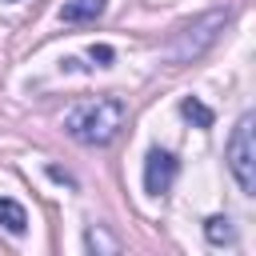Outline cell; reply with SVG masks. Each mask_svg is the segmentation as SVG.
I'll list each match as a JSON object with an SVG mask.
<instances>
[{
	"label": "cell",
	"mask_w": 256,
	"mask_h": 256,
	"mask_svg": "<svg viewBox=\"0 0 256 256\" xmlns=\"http://www.w3.org/2000/svg\"><path fill=\"white\" fill-rule=\"evenodd\" d=\"M104 8H108V0H64L56 16L64 24H92L104 16Z\"/></svg>",
	"instance_id": "5b68a950"
},
{
	"label": "cell",
	"mask_w": 256,
	"mask_h": 256,
	"mask_svg": "<svg viewBox=\"0 0 256 256\" xmlns=\"http://www.w3.org/2000/svg\"><path fill=\"white\" fill-rule=\"evenodd\" d=\"M88 56H92V60L104 68V64H112V56H116V52H112L108 44H92V48H88Z\"/></svg>",
	"instance_id": "30bf717a"
},
{
	"label": "cell",
	"mask_w": 256,
	"mask_h": 256,
	"mask_svg": "<svg viewBox=\"0 0 256 256\" xmlns=\"http://www.w3.org/2000/svg\"><path fill=\"white\" fill-rule=\"evenodd\" d=\"M224 24H228V8H212V12L196 16V20H188L184 28H176L172 40L164 44L168 64H192V60H200V56L220 40Z\"/></svg>",
	"instance_id": "7a4b0ae2"
},
{
	"label": "cell",
	"mask_w": 256,
	"mask_h": 256,
	"mask_svg": "<svg viewBox=\"0 0 256 256\" xmlns=\"http://www.w3.org/2000/svg\"><path fill=\"white\" fill-rule=\"evenodd\" d=\"M180 116H184L188 124H196V128H212V120H216V116H212V108H208V104H200L196 96H184V100H180Z\"/></svg>",
	"instance_id": "ba28073f"
},
{
	"label": "cell",
	"mask_w": 256,
	"mask_h": 256,
	"mask_svg": "<svg viewBox=\"0 0 256 256\" xmlns=\"http://www.w3.org/2000/svg\"><path fill=\"white\" fill-rule=\"evenodd\" d=\"M124 120H128L124 100H116V96H96V100L76 104V108L64 116V128H68L72 140H80V144H88V148H104V144H112V140L120 136Z\"/></svg>",
	"instance_id": "6da1fadb"
},
{
	"label": "cell",
	"mask_w": 256,
	"mask_h": 256,
	"mask_svg": "<svg viewBox=\"0 0 256 256\" xmlns=\"http://www.w3.org/2000/svg\"><path fill=\"white\" fill-rule=\"evenodd\" d=\"M228 168H232L240 192L252 196L256 192V116L252 112H244L228 136Z\"/></svg>",
	"instance_id": "3957f363"
},
{
	"label": "cell",
	"mask_w": 256,
	"mask_h": 256,
	"mask_svg": "<svg viewBox=\"0 0 256 256\" xmlns=\"http://www.w3.org/2000/svg\"><path fill=\"white\" fill-rule=\"evenodd\" d=\"M84 248H88V252H116L120 244H116L108 232H100V228H88V232H84Z\"/></svg>",
	"instance_id": "9c48e42d"
},
{
	"label": "cell",
	"mask_w": 256,
	"mask_h": 256,
	"mask_svg": "<svg viewBox=\"0 0 256 256\" xmlns=\"http://www.w3.org/2000/svg\"><path fill=\"white\" fill-rule=\"evenodd\" d=\"M176 172H180V160H176L172 152H164V148H152V152L144 156V192H148V196L172 192Z\"/></svg>",
	"instance_id": "277c9868"
},
{
	"label": "cell",
	"mask_w": 256,
	"mask_h": 256,
	"mask_svg": "<svg viewBox=\"0 0 256 256\" xmlns=\"http://www.w3.org/2000/svg\"><path fill=\"white\" fill-rule=\"evenodd\" d=\"M204 236H208V244H216V248L236 244V228H232L228 216H208V220H204Z\"/></svg>",
	"instance_id": "8992f818"
},
{
	"label": "cell",
	"mask_w": 256,
	"mask_h": 256,
	"mask_svg": "<svg viewBox=\"0 0 256 256\" xmlns=\"http://www.w3.org/2000/svg\"><path fill=\"white\" fill-rule=\"evenodd\" d=\"M0 224H4L12 236H24V232H28V212H24L16 200L0 196Z\"/></svg>",
	"instance_id": "52a82bcc"
}]
</instances>
